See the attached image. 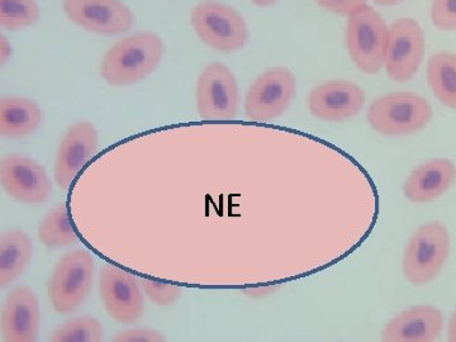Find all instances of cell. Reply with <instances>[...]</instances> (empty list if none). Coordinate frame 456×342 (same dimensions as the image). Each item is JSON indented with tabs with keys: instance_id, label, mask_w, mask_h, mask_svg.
Here are the masks:
<instances>
[{
	"instance_id": "17",
	"label": "cell",
	"mask_w": 456,
	"mask_h": 342,
	"mask_svg": "<svg viewBox=\"0 0 456 342\" xmlns=\"http://www.w3.org/2000/svg\"><path fill=\"white\" fill-rule=\"evenodd\" d=\"M456 167L448 159H434L419 165L408 176L403 193L413 203H430L454 185Z\"/></svg>"
},
{
	"instance_id": "11",
	"label": "cell",
	"mask_w": 456,
	"mask_h": 342,
	"mask_svg": "<svg viewBox=\"0 0 456 342\" xmlns=\"http://www.w3.org/2000/svg\"><path fill=\"white\" fill-rule=\"evenodd\" d=\"M71 22L103 36L122 35L134 26V13L121 0H62Z\"/></svg>"
},
{
	"instance_id": "7",
	"label": "cell",
	"mask_w": 456,
	"mask_h": 342,
	"mask_svg": "<svg viewBox=\"0 0 456 342\" xmlns=\"http://www.w3.org/2000/svg\"><path fill=\"white\" fill-rule=\"evenodd\" d=\"M296 92V77L289 69H269L255 80L246 93V117L256 122L278 118L290 106Z\"/></svg>"
},
{
	"instance_id": "8",
	"label": "cell",
	"mask_w": 456,
	"mask_h": 342,
	"mask_svg": "<svg viewBox=\"0 0 456 342\" xmlns=\"http://www.w3.org/2000/svg\"><path fill=\"white\" fill-rule=\"evenodd\" d=\"M197 107L206 121H230L240 107L239 86L235 75L221 62L203 69L197 84Z\"/></svg>"
},
{
	"instance_id": "4",
	"label": "cell",
	"mask_w": 456,
	"mask_h": 342,
	"mask_svg": "<svg viewBox=\"0 0 456 342\" xmlns=\"http://www.w3.org/2000/svg\"><path fill=\"white\" fill-rule=\"evenodd\" d=\"M191 26L207 46L220 53H233L248 44L244 17L230 5L216 0L200 3L191 11Z\"/></svg>"
},
{
	"instance_id": "10",
	"label": "cell",
	"mask_w": 456,
	"mask_h": 342,
	"mask_svg": "<svg viewBox=\"0 0 456 342\" xmlns=\"http://www.w3.org/2000/svg\"><path fill=\"white\" fill-rule=\"evenodd\" d=\"M0 180L9 197L31 206L46 202L53 191L45 167L25 155L5 156L0 163Z\"/></svg>"
},
{
	"instance_id": "5",
	"label": "cell",
	"mask_w": 456,
	"mask_h": 342,
	"mask_svg": "<svg viewBox=\"0 0 456 342\" xmlns=\"http://www.w3.org/2000/svg\"><path fill=\"white\" fill-rule=\"evenodd\" d=\"M388 27L382 16L365 4L349 16L347 49L354 64L362 73H379L386 61Z\"/></svg>"
},
{
	"instance_id": "9",
	"label": "cell",
	"mask_w": 456,
	"mask_h": 342,
	"mask_svg": "<svg viewBox=\"0 0 456 342\" xmlns=\"http://www.w3.org/2000/svg\"><path fill=\"white\" fill-rule=\"evenodd\" d=\"M425 35L412 18H399L388 27L387 41V74L393 82L407 83L412 79L424 61Z\"/></svg>"
},
{
	"instance_id": "15",
	"label": "cell",
	"mask_w": 456,
	"mask_h": 342,
	"mask_svg": "<svg viewBox=\"0 0 456 342\" xmlns=\"http://www.w3.org/2000/svg\"><path fill=\"white\" fill-rule=\"evenodd\" d=\"M41 311L31 288L18 287L5 299L2 311V336L5 342H35L40 332Z\"/></svg>"
},
{
	"instance_id": "3",
	"label": "cell",
	"mask_w": 456,
	"mask_h": 342,
	"mask_svg": "<svg viewBox=\"0 0 456 342\" xmlns=\"http://www.w3.org/2000/svg\"><path fill=\"white\" fill-rule=\"evenodd\" d=\"M450 235L440 222H428L417 228L403 255L404 278L410 283L422 285L439 277L449 259Z\"/></svg>"
},
{
	"instance_id": "31",
	"label": "cell",
	"mask_w": 456,
	"mask_h": 342,
	"mask_svg": "<svg viewBox=\"0 0 456 342\" xmlns=\"http://www.w3.org/2000/svg\"><path fill=\"white\" fill-rule=\"evenodd\" d=\"M254 4H256L257 7H270V5H274L275 3H278L279 0H251Z\"/></svg>"
},
{
	"instance_id": "25",
	"label": "cell",
	"mask_w": 456,
	"mask_h": 342,
	"mask_svg": "<svg viewBox=\"0 0 456 342\" xmlns=\"http://www.w3.org/2000/svg\"><path fill=\"white\" fill-rule=\"evenodd\" d=\"M432 23L444 31H456V0H434Z\"/></svg>"
},
{
	"instance_id": "12",
	"label": "cell",
	"mask_w": 456,
	"mask_h": 342,
	"mask_svg": "<svg viewBox=\"0 0 456 342\" xmlns=\"http://www.w3.org/2000/svg\"><path fill=\"white\" fill-rule=\"evenodd\" d=\"M99 289L108 314L117 322L130 325L142 316V292L139 281L130 273L107 265L99 277Z\"/></svg>"
},
{
	"instance_id": "16",
	"label": "cell",
	"mask_w": 456,
	"mask_h": 342,
	"mask_svg": "<svg viewBox=\"0 0 456 342\" xmlns=\"http://www.w3.org/2000/svg\"><path fill=\"white\" fill-rule=\"evenodd\" d=\"M444 316L432 305H416L401 312L384 329L386 342H432L440 338Z\"/></svg>"
},
{
	"instance_id": "22",
	"label": "cell",
	"mask_w": 456,
	"mask_h": 342,
	"mask_svg": "<svg viewBox=\"0 0 456 342\" xmlns=\"http://www.w3.org/2000/svg\"><path fill=\"white\" fill-rule=\"evenodd\" d=\"M40 17V5L36 0H0V26L9 31L36 25Z\"/></svg>"
},
{
	"instance_id": "6",
	"label": "cell",
	"mask_w": 456,
	"mask_h": 342,
	"mask_svg": "<svg viewBox=\"0 0 456 342\" xmlns=\"http://www.w3.org/2000/svg\"><path fill=\"white\" fill-rule=\"evenodd\" d=\"M94 260L83 250L66 254L56 264L49 283V299L57 314H71L83 305L92 289Z\"/></svg>"
},
{
	"instance_id": "2",
	"label": "cell",
	"mask_w": 456,
	"mask_h": 342,
	"mask_svg": "<svg viewBox=\"0 0 456 342\" xmlns=\"http://www.w3.org/2000/svg\"><path fill=\"white\" fill-rule=\"evenodd\" d=\"M432 118L430 103L415 93L397 92L375 99L367 119L375 132L386 136H407L424 130Z\"/></svg>"
},
{
	"instance_id": "14",
	"label": "cell",
	"mask_w": 456,
	"mask_h": 342,
	"mask_svg": "<svg viewBox=\"0 0 456 342\" xmlns=\"http://www.w3.org/2000/svg\"><path fill=\"white\" fill-rule=\"evenodd\" d=\"M365 104V92L358 84L335 80L312 90L308 107L312 116L326 122H342L358 116Z\"/></svg>"
},
{
	"instance_id": "30",
	"label": "cell",
	"mask_w": 456,
	"mask_h": 342,
	"mask_svg": "<svg viewBox=\"0 0 456 342\" xmlns=\"http://www.w3.org/2000/svg\"><path fill=\"white\" fill-rule=\"evenodd\" d=\"M448 338L449 341L456 342V311L449 321Z\"/></svg>"
},
{
	"instance_id": "19",
	"label": "cell",
	"mask_w": 456,
	"mask_h": 342,
	"mask_svg": "<svg viewBox=\"0 0 456 342\" xmlns=\"http://www.w3.org/2000/svg\"><path fill=\"white\" fill-rule=\"evenodd\" d=\"M32 240L22 231H9L0 237V287L17 281L32 259Z\"/></svg>"
},
{
	"instance_id": "20",
	"label": "cell",
	"mask_w": 456,
	"mask_h": 342,
	"mask_svg": "<svg viewBox=\"0 0 456 342\" xmlns=\"http://www.w3.org/2000/svg\"><path fill=\"white\" fill-rule=\"evenodd\" d=\"M428 82L435 97L444 106L456 110V55L435 53L428 62Z\"/></svg>"
},
{
	"instance_id": "24",
	"label": "cell",
	"mask_w": 456,
	"mask_h": 342,
	"mask_svg": "<svg viewBox=\"0 0 456 342\" xmlns=\"http://www.w3.org/2000/svg\"><path fill=\"white\" fill-rule=\"evenodd\" d=\"M143 292L149 297L150 301L158 305H170L178 301L182 294V287L175 284L159 283L151 279L141 278Z\"/></svg>"
},
{
	"instance_id": "29",
	"label": "cell",
	"mask_w": 456,
	"mask_h": 342,
	"mask_svg": "<svg viewBox=\"0 0 456 342\" xmlns=\"http://www.w3.org/2000/svg\"><path fill=\"white\" fill-rule=\"evenodd\" d=\"M278 287H265V288H257V289H248L245 290L246 296L250 297H264L268 296V294H272L273 292H275V289H277Z\"/></svg>"
},
{
	"instance_id": "21",
	"label": "cell",
	"mask_w": 456,
	"mask_h": 342,
	"mask_svg": "<svg viewBox=\"0 0 456 342\" xmlns=\"http://www.w3.org/2000/svg\"><path fill=\"white\" fill-rule=\"evenodd\" d=\"M37 236L41 244L49 248H65L79 241L65 203L57 204L47 213L38 226Z\"/></svg>"
},
{
	"instance_id": "18",
	"label": "cell",
	"mask_w": 456,
	"mask_h": 342,
	"mask_svg": "<svg viewBox=\"0 0 456 342\" xmlns=\"http://www.w3.org/2000/svg\"><path fill=\"white\" fill-rule=\"evenodd\" d=\"M44 114L40 106L25 97L0 99V136L20 140L31 136L40 127Z\"/></svg>"
},
{
	"instance_id": "1",
	"label": "cell",
	"mask_w": 456,
	"mask_h": 342,
	"mask_svg": "<svg viewBox=\"0 0 456 342\" xmlns=\"http://www.w3.org/2000/svg\"><path fill=\"white\" fill-rule=\"evenodd\" d=\"M164 55V44L155 32L143 31L114 44L101 64L104 82L113 86H132L154 73Z\"/></svg>"
},
{
	"instance_id": "27",
	"label": "cell",
	"mask_w": 456,
	"mask_h": 342,
	"mask_svg": "<svg viewBox=\"0 0 456 342\" xmlns=\"http://www.w3.org/2000/svg\"><path fill=\"white\" fill-rule=\"evenodd\" d=\"M320 7L340 16H350L356 9L367 4V0H314Z\"/></svg>"
},
{
	"instance_id": "23",
	"label": "cell",
	"mask_w": 456,
	"mask_h": 342,
	"mask_svg": "<svg viewBox=\"0 0 456 342\" xmlns=\"http://www.w3.org/2000/svg\"><path fill=\"white\" fill-rule=\"evenodd\" d=\"M49 340L53 342H99L103 340V327L97 318L77 317L57 329Z\"/></svg>"
},
{
	"instance_id": "32",
	"label": "cell",
	"mask_w": 456,
	"mask_h": 342,
	"mask_svg": "<svg viewBox=\"0 0 456 342\" xmlns=\"http://www.w3.org/2000/svg\"><path fill=\"white\" fill-rule=\"evenodd\" d=\"M374 2L379 5H395L403 2V0H374Z\"/></svg>"
},
{
	"instance_id": "26",
	"label": "cell",
	"mask_w": 456,
	"mask_h": 342,
	"mask_svg": "<svg viewBox=\"0 0 456 342\" xmlns=\"http://www.w3.org/2000/svg\"><path fill=\"white\" fill-rule=\"evenodd\" d=\"M165 336L161 332L151 329L128 330L119 332L112 338L113 342H161L165 341Z\"/></svg>"
},
{
	"instance_id": "13",
	"label": "cell",
	"mask_w": 456,
	"mask_h": 342,
	"mask_svg": "<svg viewBox=\"0 0 456 342\" xmlns=\"http://www.w3.org/2000/svg\"><path fill=\"white\" fill-rule=\"evenodd\" d=\"M99 134L90 122L75 123L61 140L55 161V182L68 191L93 156L97 154Z\"/></svg>"
},
{
	"instance_id": "28",
	"label": "cell",
	"mask_w": 456,
	"mask_h": 342,
	"mask_svg": "<svg viewBox=\"0 0 456 342\" xmlns=\"http://www.w3.org/2000/svg\"><path fill=\"white\" fill-rule=\"evenodd\" d=\"M12 56V46L4 35L0 36V61L2 64L8 62Z\"/></svg>"
}]
</instances>
